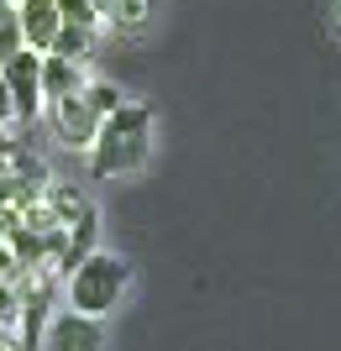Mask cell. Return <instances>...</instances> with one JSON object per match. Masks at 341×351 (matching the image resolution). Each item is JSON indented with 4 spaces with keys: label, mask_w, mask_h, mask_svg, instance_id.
<instances>
[{
    "label": "cell",
    "mask_w": 341,
    "mask_h": 351,
    "mask_svg": "<svg viewBox=\"0 0 341 351\" xmlns=\"http://www.w3.org/2000/svg\"><path fill=\"white\" fill-rule=\"evenodd\" d=\"M148 158H152V110L126 100L110 121H100L95 147H89V173L121 178V173H137Z\"/></svg>",
    "instance_id": "1"
},
{
    "label": "cell",
    "mask_w": 341,
    "mask_h": 351,
    "mask_svg": "<svg viewBox=\"0 0 341 351\" xmlns=\"http://www.w3.org/2000/svg\"><path fill=\"white\" fill-rule=\"evenodd\" d=\"M132 289V263H121L116 252H89L84 263L63 278V299L74 315H89V320H105L110 309L126 299Z\"/></svg>",
    "instance_id": "2"
},
{
    "label": "cell",
    "mask_w": 341,
    "mask_h": 351,
    "mask_svg": "<svg viewBox=\"0 0 341 351\" xmlns=\"http://www.w3.org/2000/svg\"><path fill=\"white\" fill-rule=\"evenodd\" d=\"M0 79H5V95H11V116L16 126H32L43 116V53H16L11 63H0Z\"/></svg>",
    "instance_id": "3"
},
{
    "label": "cell",
    "mask_w": 341,
    "mask_h": 351,
    "mask_svg": "<svg viewBox=\"0 0 341 351\" xmlns=\"http://www.w3.org/2000/svg\"><path fill=\"white\" fill-rule=\"evenodd\" d=\"M43 116H47V126H53V136H58V147H69V152H89V147H95L100 121H95V110L84 105V95L47 100V105H43Z\"/></svg>",
    "instance_id": "4"
},
{
    "label": "cell",
    "mask_w": 341,
    "mask_h": 351,
    "mask_svg": "<svg viewBox=\"0 0 341 351\" xmlns=\"http://www.w3.org/2000/svg\"><path fill=\"white\" fill-rule=\"evenodd\" d=\"M105 346V325L74 315V309H58L53 320L43 325V351H100Z\"/></svg>",
    "instance_id": "5"
},
{
    "label": "cell",
    "mask_w": 341,
    "mask_h": 351,
    "mask_svg": "<svg viewBox=\"0 0 341 351\" xmlns=\"http://www.w3.org/2000/svg\"><path fill=\"white\" fill-rule=\"evenodd\" d=\"M58 5L53 0H16V32H21V47L27 53H43L53 47V37H58Z\"/></svg>",
    "instance_id": "6"
},
{
    "label": "cell",
    "mask_w": 341,
    "mask_h": 351,
    "mask_svg": "<svg viewBox=\"0 0 341 351\" xmlns=\"http://www.w3.org/2000/svg\"><path fill=\"white\" fill-rule=\"evenodd\" d=\"M43 205L53 210V220H58L63 231H69V226H79L84 215H95V199H89L79 184H58V178L43 189Z\"/></svg>",
    "instance_id": "7"
},
{
    "label": "cell",
    "mask_w": 341,
    "mask_h": 351,
    "mask_svg": "<svg viewBox=\"0 0 341 351\" xmlns=\"http://www.w3.org/2000/svg\"><path fill=\"white\" fill-rule=\"evenodd\" d=\"M95 241H100V210H95V215H84L79 226H69V236H63V257H58V278H69V273L84 263L89 252H100Z\"/></svg>",
    "instance_id": "8"
},
{
    "label": "cell",
    "mask_w": 341,
    "mask_h": 351,
    "mask_svg": "<svg viewBox=\"0 0 341 351\" xmlns=\"http://www.w3.org/2000/svg\"><path fill=\"white\" fill-rule=\"evenodd\" d=\"M89 73L79 63H63V58H43V105L47 100H63V95H84Z\"/></svg>",
    "instance_id": "9"
},
{
    "label": "cell",
    "mask_w": 341,
    "mask_h": 351,
    "mask_svg": "<svg viewBox=\"0 0 341 351\" xmlns=\"http://www.w3.org/2000/svg\"><path fill=\"white\" fill-rule=\"evenodd\" d=\"M152 11H158V0H116L105 11V21L116 27V37H142L152 27Z\"/></svg>",
    "instance_id": "10"
},
{
    "label": "cell",
    "mask_w": 341,
    "mask_h": 351,
    "mask_svg": "<svg viewBox=\"0 0 341 351\" xmlns=\"http://www.w3.org/2000/svg\"><path fill=\"white\" fill-rule=\"evenodd\" d=\"M47 58H63V63L89 69V58H95V32H84V27H58L53 47H47Z\"/></svg>",
    "instance_id": "11"
},
{
    "label": "cell",
    "mask_w": 341,
    "mask_h": 351,
    "mask_svg": "<svg viewBox=\"0 0 341 351\" xmlns=\"http://www.w3.org/2000/svg\"><path fill=\"white\" fill-rule=\"evenodd\" d=\"M84 105L95 110V121H110L126 100H121V89H116V84H100V79H89V84H84Z\"/></svg>",
    "instance_id": "12"
},
{
    "label": "cell",
    "mask_w": 341,
    "mask_h": 351,
    "mask_svg": "<svg viewBox=\"0 0 341 351\" xmlns=\"http://www.w3.org/2000/svg\"><path fill=\"white\" fill-rule=\"evenodd\" d=\"M53 5H58V21L63 27H84V32H95L105 21L100 11H95V0H53Z\"/></svg>",
    "instance_id": "13"
},
{
    "label": "cell",
    "mask_w": 341,
    "mask_h": 351,
    "mask_svg": "<svg viewBox=\"0 0 341 351\" xmlns=\"http://www.w3.org/2000/svg\"><path fill=\"white\" fill-rule=\"evenodd\" d=\"M0 330H21V293H16V283H0Z\"/></svg>",
    "instance_id": "14"
},
{
    "label": "cell",
    "mask_w": 341,
    "mask_h": 351,
    "mask_svg": "<svg viewBox=\"0 0 341 351\" xmlns=\"http://www.w3.org/2000/svg\"><path fill=\"white\" fill-rule=\"evenodd\" d=\"M16 53H21V32H16V21H5L0 27V63H11Z\"/></svg>",
    "instance_id": "15"
},
{
    "label": "cell",
    "mask_w": 341,
    "mask_h": 351,
    "mask_svg": "<svg viewBox=\"0 0 341 351\" xmlns=\"http://www.w3.org/2000/svg\"><path fill=\"white\" fill-rule=\"evenodd\" d=\"M5 126H16V116H11V95H5V79H0V132Z\"/></svg>",
    "instance_id": "16"
},
{
    "label": "cell",
    "mask_w": 341,
    "mask_h": 351,
    "mask_svg": "<svg viewBox=\"0 0 341 351\" xmlns=\"http://www.w3.org/2000/svg\"><path fill=\"white\" fill-rule=\"evenodd\" d=\"M0 351H27L21 346V330H0Z\"/></svg>",
    "instance_id": "17"
},
{
    "label": "cell",
    "mask_w": 341,
    "mask_h": 351,
    "mask_svg": "<svg viewBox=\"0 0 341 351\" xmlns=\"http://www.w3.org/2000/svg\"><path fill=\"white\" fill-rule=\"evenodd\" d=\"M5 21H16V0H0V27Z\"/></svg>",
    "instance_id": "18"
},
{
    "label": "cell",
    "mask_w": 341,
    "mask_h": 351,
    "mask_svg": "<svg viewBox=\"0 0 341 351\" xmlns=\"http://www.w3.org/2000/svg\"><path fill=\"white\" fill-rule=\"evenodd\" d=\"M11 147H16V136H11V132H0V158H5Z\"/></svg>",
    "instance_id": "19"
},
{
    "label": "cell",
    "mask_w": 341,
    "mask_h": 351,
    "mask_svg": "<svg viewBox=\"0 0 341 351\" xmlns=\"http://www.w3.org/2000/svg\"><path fill=\"white\" fill-rule=\"evenodd\" d=\"M110 5H116V0H95V11H100V16H105V11H110Z\"/></svg>",
    "instance_id": "20"
}]
</instances>
